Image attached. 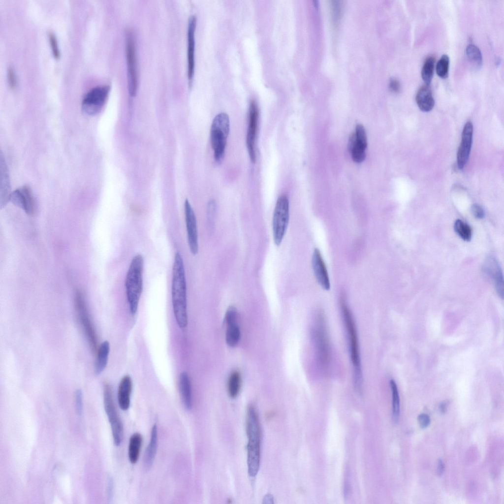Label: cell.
I'll list each match as a JSON object with an SVG mask.
<instances>
[{
	"label": "cell",
	"instance_id": "cell-11",
	"mask_svg": "<svg viewBox=\"0 0 504 504\" xmlns=\"http://www.w3.org/2000/svg\"><path fill=\"white\" fill-rule=\"evenodd\" d=\"M126 56L128 92L130 96H134L137 90L138 78L134 37L130 32L126 35Z\"/></svg>",
	"mask_w": 504,
	"mask_h": 504
},
{
	"label": "cell",
	"instance_id": "cell-32",
	"mask_svg": "<svg viewBox=\"0 0 504 504\" xmlns=\"http://www.w3.org/2000/svg\"><path fill=\"white\" fill-rule=\"evenodd\" d=\"M435 59L433 57H428L423 64L421 70V76L425 85H429L432 81Z\"/></svg>",
	"mask_w": 504,
	"mask_h": 504
},
{
	"label": "cell",
	"instance_id": "cell-8",
	"mask_svg": "<svg viewBox=\"0 0 504 504\" xmlns=\"http://www.w3.org/2000/svg\"><path fill=\"white\" fill-rule=\"evenodd\" d=\"M289 220V201L285 195L280 196L276 202L272 222L273 238L279 246L283 241Z\"/></svg>",
	"mask_w": 504,
	"mask_h": 504
},
{
	"label": "cell",
	"instance_id": "cell-36",
	"mask_svg": "<svg viewBox=\"0 0 504 504\" xmlns=\"http://www.w3.org/2000/svg\"><path fill=\"white\" fill-rule=\"evenodd\" d=\"M237 317V312L236 309L233 306L229 307L227 310L224 316V321L226 325L236 322Z\"/></svg>",
	"mask_w": 504,
	"mask_h": 504
},
{
	"label": "cell",
	"instance_id": "cell-18",
	"mask_svg": "<svg viewBox=\"0 0 504 504\" xmlns=\"http://www.w3.org/2000/svg\"><path fill=\"white\" fill-rule=\"evenodd\" d=\"M196 25L195 16H192L189 21L188 29V76L189 84L192 82L194 69V33Z\"/></svg>",
	"mask_w": 504,
	"mask_h": 504
},
{
	"label": "cell",
	"instance_id": "cell-9",
	"mask_svg": "<svg viewBox=\"0 0 504 504\" xmlns=\"http://www.w3.org/2000/svg\"><path fill=\"white\" fill-rule=\"evenodd\" d=\"M74 299L79 322L90 347L92 351H95L97 344L96 332L90 319L84 297L80 291H76Z\"/></svg>",
	"mask_w": 504,
	"mask_h": 504
},
{
	"label": "cell",
	"instance_id": "cell-1",
	"mask_svg": "<svg viewBox=\"0 0 504 504\" xmlns=\"http://www.w3.org/2000/svg\"><path fill=\"white\" fill-rule=\"evenodd\" d=\"M340 303L352 366L353 384L355 391L360 394L362 391L363 378L357 327L353 314L344 296L341 297Z\"/></svg>",
	"mask_w": 504,
	"mask_h": 504
},
{
	"label": "cell",
	"instance_id": "cell-16",
	"mask_svg": "<svg viewBox=\"0 0 504 504\" xmlns=\"http://www.w3.org/2000/svg\"><path fill=\"white\" fill-rule=\"evenodd\" d=\"M484 269L490 277L493 279L495 287L498 295L504 298V278L501 267L493 257H488L485 262Z\"/></svg>",
	"mask_w": 504,
	"mask_h": 504
},
{
	"label": "cell",
	"instance_id": "cell-24",
	"mask_svg": "<svg viewBox=\"0 0 504 504\" xmlns=\"http://www.w3.org/2000/svg\"><path fill=\"white\" fill-rule=\"evenodd\" d=\"M142 441V436L138 433H134L130 438L128 455L131 464H135L139 459Z\"/></svg>",
	"mask_w": 504,
	"mask_h": 504
},
{
	"label": "cell",
	"instance_id": "cell-15",
	"mask_svg": "<svg viewBox=\"0 0 504 504\" xmlns=\"http://www.w3.org/2000/svg\"><path fill=\"white\" fill-rule=\"evenodd\" d=\"M9 201L23 209L28 214H32L34 210V201L30 188L23 186L10 193Z\"/></svg>",
	"mask_w": 504,
	"mask_h": 504
},
{
	"label": "cell",
	"instance_id": "cell-6",
	"mask_svg": "<svg viewBox=\"0 0 504 504\" xmlns=\"http://www.w3.org/2000/svg\"><path fill=\"white\" fill-rule=\"evenodd\" d=\"M230 122L228 115L222 112L215 116L211 128V142L214 158L220 163L223 160L229 134Z\"/></svg>",
	"mask_w": 504,
	"mask_h": 504
},
{
	"label": "cell",
	"instance_id": "cell-20",
	"mask_svg": "<svg viewBox=\"0 0 504 504\" xmlns=\"http://www.w3.org/2000/svg\"><path fill=\"white\" fill-rule=\"evenodd\" d=\"M415 100L422 111L427 112L432 110L435 101L429 85H424L420 87L416 94Z\"/></svg>",
	"mask_w": 504,
	"mask_h": 504
},
{
	"label": "cell",
	"instance_id": "cell-12",
	"mask_svg": "<svg viewBox=\"0 0 504 504\" xmlns=\"http://www.w3.org/2000/svg\"><path fill=\"white\" fill-rule=\"evenodd\" d=\"M258 108L254 100H252L249 109V124L246 143L251 161L254 163L256 158L255 139L258 119Z\"/></svg>",
	"mask_w": 504,
	"mask_h": 504
},
{
	"label": "cell",
	"instance_id": "cell-3",
	"mask_svg": "<svg viewBox=\"0 0 504 504\" xmlns=\"http://www.w3.org/2000/svg\"><path fill=\"white\" fill-rule=\"evenodd\" d=\"M311 333L316 362L319 368L325 372L330 363L331 347L325 315L321 309L315 313Z\"/></svg>",
	"mask_w": 504,
	"mask_h": 504
},
{
	"label": "cell",
	"instance_id": "cell-31",
	"mask_svg": "<svg viewBox=\"0 0 504 504\" xmlns=\"http://www.w3.org/2000/svg\"><path fill=\"white\" fill-rule=\"evenodd\" d=\"M454 229L457 235L463 240L469 241L472 236V230L470 225L461 220H457L454 224Z\"/></svg>",
	"mask_w": 504,
	"mask_h": 504
},
{
	"label": "cell",
	"instance_id": "cell-27",
	"mask_svg": "<svg viewBox=\"0 0 504 504\" xmlns=\"http://www.w3.org/2000/svg\"><path fill=\"white\" fill-rule=\"evenodd\" d=\"M226 343L231 347L235 346L238 344L241 337L240 328L236 322L226 325Z\"/></svg>",
	"mask_w": 504,
	"mask_h": 504
},
{
	"label": "cell",
	"instance_id": "cell-29",
	"mask_svg": "<svg viewBox=\"0 0 504 504\" xmlns=\"http://www.w3.org/2000/svg\"><path fill=\"white\" fill-rule=\"evenodd\" d=\"M467 57L469 62L476 68L481 67L482 56L480 50L475 45L471 44L467 46L466 50Z\"/></svg>",
	"mask_w": 504,
	"mask_h": 504
},
{
	"label": "cell",
	"instance_id": "cell-35",
	"mask_svg": "<svg viewBox=\"0 0 504 504\" xmlns=\"http://www.w3.org/2000/svg\"><path fill=\"white\" fill-rule=\"evenodd\" d=\"M331 13L333 24L336 25L342 15V4L339 0H333L331 3Z\"/></svg>",
	"mask_w": 504,
	"mask_h": 504
},
{
	"label": "cell",
	"instance_id": "cell-30",
	"mask_svg": "<svg viewBox=\"0 0 504 504\" xmlns=\"http://www.w3.org/2000/svg\"><path fill=\"white\" fill-rule=\"evenodd\" d=\"M390 386L392 393V417L394 422L398 421L400 414V397L398 387L396 382L393 379H390Z\"/></svg>",
	"mask_w": 504,
	"mask_h": 504
},
{
	"label": "cell",
	"instance_id": "cell-19",
	"mask_svg": "<svg viewBox=\"0 0 504 504\" xmlns=\"http://www.w3.org/2000/svg\"><path fill=\"white\" fill-rule=\"evenodd\" d=\"M132 382L129 376H125L120 382L118 390V401L120 408L126 410L130 406Z\"/></svg>",
	"mask_w": 504,
	"mask_h": 504
},
{
	"label": "cell",
	"instance_id": "cell-33",
	"mask_svg": "<svg viewBox=\"0 0 504 504\" xmlns=\"http://www.w3.org/2000/svg\"><path fill=\"white\" fill-rule=\"evenodd\" d=\"M449 65V57L447 55H442L436 65V72L440 77L445 79L448 77Z\"/></svg>",
	"mask_w": 504,
	"mask_h": 504
},
{
	"label": "cell",
	"instance_id": "cell-5",
	"mask_svg": "<svg viewBox=\"0 0 504 504\" xmlns=\"http://www.w3.org/2000/svg\"><path fill=\"white\" fill-rule=\"evenodd\" d=\"M144 260L140 254L135 255L131 261L125 280L126 298L131 313H136L143 290Z\"/></svg>",
	"mask_w": 504,
	"mask_h": 504
},
{
	"label": "cell",
	"instance_id": "cell-2",
	"mask_svg": "<svg viewBox=\"0 0 504 504\" xmlns=\"http://www.w3.org/2000/svg\"><path fill=\"white\" fill-rule=\"evenodd\" d=\"M171 296L173 312L181 328L188 324L187 284L183 258L179 252L174 257L172 267Z\"/></svg>",
	"mask_w": 504,
	"mask_h": 504
},
{
	"label": "cell",
	"instance_id": "cell-4",
	"mask_svg": "<svg viewBox=\"0 0 504 504\" xmlns=\"http://www.w3.org/2000/svg\"><path fill=\"white\" fill-rule=\"evenodd\" d=\"M248 468L251 476H255L258 471L260 459V429L255 408L250 406L247 413Z\"/></svg>",
	"mask_w": 504,
	"mask_h": 504
},
{
	"label": "cell",
	"instance_id": "cell-10",
	"mask_svg": "<svg viewBox=\"0 0 504 504\" xmlns=\"http://www.w3.org/2000/svg\"><path fill=\"white\" fill-rule=\"evenodd\" d=\"M109 90V86L107 85L96 86L90 90L82 100L83 111L91 116L98 114L106 101Z\"/></svg>",
	"mask_w": 504,
	"mask_h": 504
},
{
	"label": "cell",
	"instance_id": "cell-28",
	"mask_svg": "<svg viewBox=\"0 0 504 504\" xmlns=\"http://www.w3.org/2000/svg\"><path fill=\"white\" fill-rule=\"evenodd\" d=\"M241 386V377L239 372L234 371L230 374L227 383V391L231 398L236 397L239 394Z\"/></svg>",
	"mask_w": 504,
	"mask_h": 504
},
{
	"label": "cell",
	"instance_id": "cell-41",
	"mask_svg": "<svg viewBox=\"0 0 504 504\" xmlns=\"http://www.w3.org/2000/svg\"><path fill=\"white\" fill-rule=\"evenodd\" d=\"M418 421L420 426L422 428H425L428 427L430 423V418L429 416L425 413H421L418 416Z\"/></svg>",
	"mask_w": 504,
	"mask_h": 504
},
{
	"label": "cell",
	"instance_id": "cell-23",
	"mask_svg": "<svg viewBox=\"0 0 504 504\" xmlns=\"http://www.w3.org/2000/svg\"><path fill=\"white\" fill-rule=\"evenodd\" d=\"M110 345L108 341L102 343L97 350L95 363L94 371L96 375L100 374L105 369L108 362Z\"/></svg>",
	"mask_w": 504,
	"mask_h": 504
},
{
	"label": "cell",
	"instance_id": "cell-38",
	"mask_svg": "<svg viewBox=\"0 0 504 504\" xmlns=\"http://www.w3.org/2000/svg\"><path fill=\"white\" fill-rule=\"evenodd\" d=\"M75 402L77 413L81 415L82 411V393L80 389H77L75 392Z\"/></svg>",
	"mask_w": 504,
	"mask_h": 504
},
{
	"label": "cell",
	"instance_id": "cell-7",
	"mask_svg": "<svg viewBox=\"0 0 504 504\" xmlns=\"http://www.w3.org/2000/svg\"><path fill=\"white\" fill-rule=\"evenodd\" d=\"M103 401L104 409L112 430L114 443L115 445L119 446L123 439V425L115 407L111 387L107 383L104 385Z\"/></svg>",
	"mask_w": 504,
	"mask_h": 504
},
{
	"label": "cell",
	"instance_id": "cell-17",
	"mask_svg": "<svg viewBox=\"0 0 504 504\" xmlns=\"http://www.w3.org/2000/svg\"><path fill=\"white\" fill-rule=\"evenodd\" d=\"M312 265L316 279L325 290L330 287L329 278L326 265L318 249H315L312 257Z\"/></svg>",
	"mask_w": 504,
	"mask_h": 504
},
{
	"label": "cell",
	"instance_id": "cell-13",
	"mask_svg": "<svg viewBox=\"0 0 504 504\" xmlns=\"http://www.w3.org/2000/svg\"><path fill=\"white\" fill-rule=\"evenodd\" d=\"M184 210L188 245L191 253L195 255L198 252L196 219L193 210L188 199L185 202Z\"/></svg>",
	"mask_w": 504,
	"mask_h": 504
},
{
	"label": "cell",
	"instance_id": "cell-34",
	"mask_svg": "<svg viewBox=\"0 0 504 504\" xmlns=\"http://www.w3.org/2000/svg\"><path fill=\"white\" fill-rule=\"evenodd\" d=\"M356 142L357 144L366 149L367 146V137L364 126L358 124L356 126L355 132Z\"/></svg>",
	"mask_w": 504,
	"mask_h": 504
},
{
	"label": "cell",
	"instance_id": "cell-21",
	"mask_svg": "<svg viewBox=\"0 0 504 504\" xmlns=\"http://www.w3.org/2000/svg\"><path fill=\"white\" fill-rule=\"evenodd\" d=\"M158 428L156 424L152 427L149 443L146 448L143 459L145 469L151 468L154 462L158 447Z\"/></svg>",
	"mask_w": 504,
	"mask_h": 504
},
{
	"label": "cell",
	"instance_id": "cell-37",
	"mask_svg": "<svg viewBox=\"0 0 504 504\" xmlns=\"http://www.w3.org/2000/svg\"><path fill=\"white\" fill-rule=\"evenodd\" d=\"M48 36L53 54L55 58L58 59L60 57V52L58 47L57 37L55 34L52 32H50L48 33Z\"/></svg>",
	"mask_w": 504,
	"mask_h": 504
},
{
	"label": "cell",
	"instance_id": "cell-26",
	"mask_svg": "<svg viewBox=\"0 0 504 504\" xmlns=\"http://www.w3.org/2000/svg\"><path fill=\"white\" fill-rule=\"evenodd\" d=\"M348 148L353 160L357 163L362 162L365 158V149L356 142L355 133H352L348 141Z\"/></svg>",
	"mask_w": 504,
	"mask_h": 504
},
{
	"label": "cell",
	"instance_id": "cell-25",
	"mask_svg": "<svg viewBox=\"0 0 504 504\" xmlns=\"http://www.w3.org/2000/svg\"><path fill=\"white\" fill-rule=\"evenodd\" d=\"M0 206L5 205L7 201L9 200V183L7 170L5 164L2 163L0 157Z\"/></svg>",
	"mask_w": 504,
	"mask_h": 504
},
{
	"label": "cell",
	"instance_id": "cell-39",
	"mask_svg": "<svg viewBox=\"0 0 504 504\" xmlns=\"http://www.w3.org/2000/svg\"><path fill=\"white\" fill-rule=\"evenodd\" d=\"M7 77L9 86L11 89L14 88L16 86L17 79L14 69L11 66H9L7 68Z\"/></svg>",
	"mask_w": 504,
	"mask_h": 504
},
{
	"label": "cell",
	"instance_id": "cell-44",
	"mask_svg": "<svg viewBox=\"0 0 504 504\" xmlns=\"http://www.w3.org/2000/svg\"><path fill=\"white\" fill-rule=\"evenodd\" d=\"M447 403L446 401L442 402L439 405V410L441 413H444L447 410Z\"/></svg>",
	"mask_w": 504,
	"mask_h": 504
},
{
	"label": "cell",
	"instance_id": "cell-14",
	"mask_svg": "<svg viewBox=\"0 0 504 504\" xmlns=\"http://www.w3.org/2000/svg\"><path fill=\"white\" fill-rule=\"evenodd\" d=\"M472 124L468 121L463 128L462 140L457 155V165L460 169L464 168L468 160L472 144Z\"/></svg>",
	"mask_w": 504,
	"mask_h": 504
},
{
	"label": "cell",
	"instance_id": "cell-43",
	"mask_svg": "<svg viewBox=\"0 0 504 504\" xmlns=\"http://www.w3.org/2000/svg\"><path fill=\"white\" fill-rule=\"evenodd\" d=\"M444 470V465L441 459H439L437 467V474L439 476H441Z\"/></svg>",
	"mask_w": 504,
	"mask_h": 504
},
{
	"label": "cell",
	"instance_id": "cell-40",
	"mask_svg": "<svg viewBox=\"0 0 504 504\" xmlns=\"http://www.w3.org/2000/svg\"><path fill=\"white\" fill-rule=\"evenodd\" d=\"M471 210L473 216L476 219H481L485 216L484 211L482 207L479 204H473Z\"/></svg>",
	"mask_w": 504,
	"mask_h": 504
},
{
	"label": "cell",
	"instance_id": "cell-42",
	"mask_svg": "<svg viewBox=\"0 0 504 504\" xmlns=\"http://www.w3.org/2000/svg\"><path fill=\"white\" fill-rule=\"evenodd\" d=\"M389 88L394 92L397 93L400 90L399 81L395 78L391 79L389 83Z\"/></svg>",
	"mask_w": 504,
	"mask_h": 504
},
{
	"label": "cell",
	"instance_id": "cell-22",
	"mask_svg": "<svg viewBox=\"0 0 504 504\" xmlns=\"http://www.w3.org/2000/svg\"><path fill=\"white\" fill-rule=\"evenodd\" d=\"M179 390L184 406L187 410L192 408V394L189 378L186 372H183L180 376Z\"/></svg>",
	"mask_w": 504,
	"mask_h": 504
}]
</instances>
